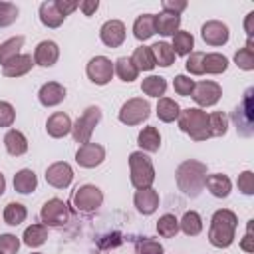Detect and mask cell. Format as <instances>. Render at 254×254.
Listing matches in <instances>:
<instances>
[{
  "label": "cell",
  "mask_w": 254,
  "mask_h": 254,
  "mask_svg": "<svg viewBox=\"0 0 254 254\" xmlns=\"http://www.w3.org/2000/svg\"><path fill=\"white\" fill-rule=\"evenodd\" d=\"M206 165L194 159H187L183 161L177 171H175V179H177V187L183 194L194 198L202 192L204 189V179H206Z\"/></svg>",
  "instance_id": "1"
},
{
  "label": "cell",
  "mask_w": 254,
  "mask_h": 254,
  "mask_svg": "<svg viewBox=\"0 0 254 254\" xmlns=\"http://www.w3.org/2000/svg\"><path fill=\"white\" fill-rule=\"evenodd\" d=\"M236 226H238V218L232 210L228 208H220L212 214L210 218V226H208V242L216 248H228L234 242L236 236Z\"/></svg>",
  "instance_id": "2"
},
{
  "label": "cell",
  "mask_w": 254,
  "mask_h": 254,
  "mask_svg": "<svg viewBox=\"0 0 254 254\" xmlns=\"http://www.w3.org/2000/svg\"><path fill=\"white\" fill-rule=\"evenodd\" d=\"M179 129L183 133H187L192 141H206L210 139V123H208V113L202 111L200 107H187L181 109L179 117H177Z\"/></svg>",
  "instance_id": "3"
},
{
  "label": "cell",
  "mask_w": 254,
  "mask_h": 254,
  "mask_svg": "<svg viewBox=\"0 0 254 254\" xmlns=\"http://www.w3.org/2000/svg\"><path fill=\"white\" fill-rule=\"evenodd\" d=\"M129 173H131V185L139 189H149L155 183V167L147 153L133 151L129 155Z\"/></svg>",
  "instance_id": "4"
},
{
  "label": "cell",
  "mask_w": 254,
  "mask_h": 254,
  "mask_svg": "<svg viewBox=\"0 0 254 254\" xmlns=\"http://www.w3.org/2000/svg\"><path fill=\"white\" fill-rule=\"evenodd\" d=\"M254 87H248L242 95V101L232 111V121L240 137H252L254 135Z\"/></svg>",
  "instance_id": "5"
},
{
  "label": "cell",
  "mask_w": 254,
  "mask_h": 254,
  "mask_svg": "<svg viewBox=\"0 0 254 254\" xmlns=\"http://www.w3.org/2000/svg\"><path fill=\"white\" fill-rule=\"evenodd\" d=\"M101 121V109L97 105H89L79 117L77 121L71 125V135H73V141L79 143V145H85L89 143L91 135H93V129L95 125Z\"/></svg>",
  "instance_id": "6"
},
{
  "label": "cell",
  "mask_w": 254,
  "mask_h": 254,
  "mask_svg": "<svg viewBox=\"0 0 254 254\" xmlns=\"http://www.w3.org/2000/svg\"><path fill=\"white\" fill-rule=\"evenodd\" d=\"M151 115V103L143 97H131L127 99L121 109H119V121L123 125H141L143 121H147Z\"/></svg>",
  "instance_id": "7"
},
{
  "label": "cell",
  "mask_w": 254,
  "mask_h": 254,
  "mask_svg": "<svg viewBox=\"0 0 254 254\" xmlns=\"http://www.w3.org/2000/svg\"><path fill=\"white\" fill-rule=\"evenodd\" d=\"M101 204H103V192H101L99 187H95V185H81V187L75 189V192H73V206L77 208V212L91 214Z\"/></svg>",
  "instance_id": "8"
},
{
  "label": "cell",
  "mask_w": 254,
  "mask_h": 254,
  "mask_svg": "<svg viewBox=\"0 0 254 254\" xmlns=\"http://www.w3.org/2000/svg\"><path fill=\"white\" fill-rule=\"evenodd\" d=\"M40 218H42V224L46 226H64L69 222L71 212L67 202H64L62 198H50L44 202L40 210Z\"/></svg>",
  "instance_id": "9"
},
{
  "label": "cell",
  "mask_w": 254,
  "mask_h": 254,
  "mask_svg": "<svg viewBox=\"0 0 254 254\" xmlns=\"http://www.w3.org/2000/svg\"><path fill=\"white\" fill-rule=\"evenodd\" d=\"M85 73L89 77L91 83L95 85H107L113 77V62L105 56H95L87 62Z\"/></svg>",
  "instance_id": "10"
},
{
  "label": "cell",
  "mask_w": 254,
  "mask_h": 254,
  "mask_svg": "<svg viewBox=\"0 0 254 254\" xmlns=\"http://www.w3.org/2000/svg\"><path fill=\"white\" fill-rule=\"evenodd\" d=\"M196 105L202 109V107H212L218 103V99L222 97V87L216 83V81H210V79H204V81H198L194 83V89H192V95H190Z\"/></svg>",
  "instance_id": "11"
},
{
  "label": "cell",
  "mask_w": 254,
  "mask_h": 254,
  "mask_svg": "<svg viewBox=\"0 0 254 254\" xmlns=\"http://www.w3.org/2000/svg\"><path fill=\"white\" fill-rule=\"evenodd\" d=\"M73 181V169L65 161L52 163L46 169V183L52 185L54 189H67Z\"/></svg>",
  "instance_id": "12"
},
{
  "label": "cell",
  "mask_w": 254,
  "mask_h": 254,
  "mask_svg": "<svg viewBox=\"0 0 254 254\" xmlns=\"http://www.w3.org/2000/svg\"><path fill=\"white\" fill-rule=\"evenodd\" d=\"M75 161L83 169H95L105 161V149L101 145H97V143L79 145V149L75 153Z\"/></svg>",
  "instance_id": "13"
},
{
  "label": "cell",
  "mask_w": 254,
  "mask_h": 254,
  "mask_svg": "<svg viewBox=\"0 0 254 254\" xmlns=\"http://www.w3.org/2000/svg\"><path fill=\"white\" fill-rule=\"evenodd\" d=\"M200 36L208 46H224L230 38V30L220 20H208L200 28Z\"/></svg>",
  "instance_id": "14"
},
{
  "label": "cell",
  "mask_w": 254,
  "mask_h": 254,
  "mask_svg": "<svg viewBox=\"0 0 254 254\" xmlns=\"http://www.w3.org/2000/svg\"><path fill=\"white\" fill-rule=\"evenodd\" d=\"M99 38L107 48H119L125 42V24L121 20H107L99 28Z\"/></svg>",
  "instance_id": "15"
},
{
  "label": "cell",
  "mask_w": 254,
  "mask_h": 254,
  "mask_svg": "<svg viewBox=\"0 0 254 254\" xmlns=\"http://www.w3.org/2000/svg\"><path fill=\"white\" fill-rule=\"evenodd\" d=\"M60 58V48L54 40H42L34 50V64L40 67H52Z\"/></svg>",
  "instance_id": "16"
},
{
  "label": "cell",
  "mask_w": 254,
  "mask_h": 254,
  "mask_svg": "<svg viewBox=\"0 0 254 254\" xmlns=\"http://www.w3.org/2000/svg\"><path fill=\"white\" fill-rule=\"evenodd\" d=\"M71 119H69V115L67 113H64V111H56V113H52L50 117H48V121H46V133L52 137V139H62V137H65L67 133H71Z\"/></svg>",
  "instance_id": "17"
},
{
  "label": "cell",
  "mask_w": 254,
  "mask_h": 254,
  "mask_svg": "<svg viewBox=\"0 0 254 254\" xmlns=\"http://www.w3.org/2000/svg\"><path fill=\"white\" fill-rule=\"evenodd\" d=\"M65 87L62 85V83H58V81H48V83H44L42 87H40V91H38V99H40V103L44 105V107H56V105H60L64 99H65Z\"/></svg>",
  "instance_id": "18"
},
{
  "label": "cell",
  "mask_w": 254,
  "mask_h": 254,
  "mask_svg": "<svg viewBox=\"0 0 254 254\" xmlns=\"http://www.w3.org/2000/svg\"><path fill=\"white\" fill-rule=\"evenodd\" d=\"M133 202H135V206H137V210H139L141 214L149 216V214H153V212L159 208V192H157L153 187H149V189H139V190L135 192V196H133Z\"/></svg>",
  "instance_id": "19"
},
{
  "label": "cell",
  "mask_w": 254,
  "mask_h": 254,
  "mask_svg": "<svg viewBox=\"0 0 254 254\" xmlns=\"http://www.w3.org/2000/svg\"><path fill=\"white\" fill-rule=\"evenodd\" d=\"M34 65H36V64H34V58H32L30 54H20V56H16L14 60H10V62L2 67V73H4L6 77H22V75H26Z\"/></svg>",
  "instance_id": "20"
},
{
  "label": "cell",
  "mask_w": 254,
  "mask_h": 254,
  "mask_svg": "<svg viewBox=\"0 0 254 254\" xmlns=\"http://www.w3.org/2000/svg\"><path fill=\"white\" fill-rule=\"evenodd\" d=\"M204 187L208 189V192L216 198H226L232 190V183L226 175L222 173H212V175H206L204 179Z\"/></svg>",
  "instance_id": "21"
},
{
  "label": "cell",
  "mask_w": 254,
  "mask_h": 254,
  "mask_svg": "<svg viewBox=\"0 0 254 254\" xmlns=\"http://www.w3.org/2000/svg\"><path fill=\"white\" fill-rule=\"evenodd\" d=\"M4 147L6 151L12 155V157H22L26 151H28V139L22 131L18 129H10L6 135H4Z\"/></svg>",
  "instance_id": "22"
},
{
  "label": "cell",
  "mask_w": 254,
  "mask_h": 254,
  "mask_svg": "<svg viewBox=\"0 0 254 254\" xmlns=\"http://www.w3.org/2000/svg\"><path fill=\"white\" fill-rule=\"evenodd\" d=\"M14 189L20 194H32L38 189V177L32 169H20L14 175Z\"/></svg>",
  "instance_id": "23"
},
{
  "label": "cell",
  "mask_w": 254,
  "mask_h": 254,
  "mask_svg": "<svg viewBox=\"0 0 254 254\" xmlns=\"http://www.w3.org/2000/svg\"><path fill=\"white\" fill-rule=\"evenodd\" d=\"M137 143H139V147L145 153H157L159 147H161V133H159V129L153 127V125L143 127L139 137H137Z\"/></svg>",
  "instance_id": "24"
},
{
  "label": "cell",
  "mask_w": 254,
  "mask_h": 254,
  "mask_svg": "<svg viewBox=\"0 0 254 254\" xmlns=\"http://www.w3.org/2000/svg\"><path fill=\"white\" fill-rule=\"evenodd\" d=\"M64 20L65 18L56 8V2L54 0H48V2H42L40 4V22L46 28H60L64 24Z\"/></svg>",
  "instance_id": "25"
},
{
  "label": "cell",
  "mask_w": 254,
  "mask_h": 254,
  "mask_svg": "<svg viewBox=\"0 0 254 254\" xmlns=\"http://www.w3.org/2000/svg\"><path fill=\"white\" fill-rule=\"evenodd\" d=\"M113 73H115L121 81H125V83H131V81H135V79L139 77L137 65L131 62V58H125V56H121V58H117V60L113 62Z\"/></svg>",
  "instance_id": "26"
},
{
  "label": "cell",
  "mask_w": 254,
  "mask_h": 254,
  "mask_svg": "<svg viewBox=\"0 0 254 254\" xmlns=\"http://www.w3.org/2000/svg\"><path fill=\"white\" fill-rule=\"evenodd\" d=\"M179 26H181V16L167 14V12H161L159 16H155V34L159 32L161 36H175L179 32Z\"/></svg>",
  "instance_id": "27"
},
{
  "label": "cell",
  "mask_w": 254,
  "mask_h": 254,
  "mask_svg": "<svg viewBox=\"0 0 254 254\" xmlns=\"http://www.w3.org/2000/svg\"><path fill=\"white\" fill-rule=\"evenodd\" d=\"M133 36L139 42H145L155 36V14H141L133 24Z\"/></svg>",
  "instance_id": "28"
},
{
  "label": "cell",
  "mask_w": 254,
  "mask_h": 254,
  "mask_svg": "<svg viewBox=\"0 0 254 254\" xmlns=\"http://www.w3.org/2000/svg\"><path fill=\"white\" fill-rule=\"evenodd\" d=\"M179 230H183L187 236H198L202 232V218L196 210H187L183 218L179 220Z\"/></svg>",
  "instance_id": "29"
},
{
  "label": "cell",
  "mask_w": 254,
  "mask_h": 254,
  "mask_svg": "<svg viewBox=\"0 0 254 254\" xmlns=\"http://www.w3.org/2000/svg\"><path fill=\"white\" fill-rule=\"evenodd\" d=\"M202 65H204V73L218 75V73H224L228 69V58L218 54V52H210V54H204Z\"/></svg>",
  "instance_id": "30"
},
{
  "label": "cell",
  "mask_w": 254,
  "mask_h": 254,
  "mask_svg": "<svg viewBox=\"0 0 254 254\" xmlns=\"http://www.w3.org/2000/svg\"><path fill=\"white\" fill-rule=\"evenodd\" d=\"M179 113H181V107H179V103L175 99H171V97H159V101H157V117L163 123L175 121L179 117Z\"/></svg>",
  "instance_id": "31"
},
{
  "label": "cell",
  "mask_w": 254,
  "mask_h": 254,
  "mask_svg": "<svg viewBox=\"0 0 254 254\" xmlns=\"http://www.w3.org/2000/svg\"><path fill=\"white\" fill-rule=\"evenodd\" d=\"M24 46V36H14L6 42L0 44V65L4 67L10 60H14L16 56H20V50Z\"/></svg>",
  "instance_id": "32"
},
{
  "label": "cell",
  "mask_w": 254,
  "mask_h": 254,
  "mask_svg": "<svg viewBox=\"0 0 254 254\" xmlns=\"http://www.w3.org/2000/svg\"><path fill=\"white\" fill-rule=\"evenodd\" d=\"M171 48H173L175 56H189V54H192V48H194V38H192V34H190V32H185V30H179V32L173 36Z\"/></svg>",
  "instance_id": "33"
},
{
  "label": "cell",
  "mask_w": 254,
  "mask_h": 254,
  "mask_svg": "<svg viewBox=\"0 0 254 254\" xmlns=\"http://www.w3.org/2000/svg\"><path fill=\"white\" fill-rule=\"evenodd\" d=\"M151 52H153V58H155V64L161 65V67H171L175 64V52L171 48V44L167 42H157L151 46Z\"/></svg>",
  "instance_id": "34"
},
{
  "label": "cell",
  "mask_w": 254,
  "mask_h": 254,
  "mask_svg": "<svg viewBox=\"0 0 254 254\" xmlns=\"http://www.w3.org/2000/svg\"><path fill=\"white\" fill-rule=\"evenodd\" d=\"M131 62L137 65L139 71H151L155 69V58H153V52H151V46H139L135 48L133 56H131Z\"/></svg>",
  "instance_id": "35"
},
{
  "label": "cell",
  "mask_w": 254,
  "mask_h": 254,
  "mask_svg": "<svg viewBox=\"0 0 254 254\" xmlns=\"http://www.w3.org/2000/svg\"><path fill=\"white\" fill-rule=\"evenodd\" d=\"M24 244L30 246V248H38L46 242L48 238V226L46 224H30L26 230H24Z\"/></svg>",
  "instance_id": "36"
},
{
  "label": "cell",
  "mask_w": 254,
  "mask_h": 254,
  "mask_svg": "<svg viewBox=\"0 0 254 254\" xmlns=\"http://www.w3.org/2000/svg\"><path fill=\"white\" fill-rule=\"evenodd\" d=\"M141 91H143L145 95H149V97H157V99H159V97H163L165 91H167V79L161 77V75H149V77L143 79Z\"/></svg>",
  "instance_id": "37"
},
{
  "label": "cell",
  "mask_w": 254,
  "mask_h": 254,
  "mask_svg": "<svg viewBox=\"0 0 254 254\" xmlns=\"http://www.w3.org/2000/svg\"><path fill=\"white\" fill-rule=\"evenodd\" d=\"M2 216H4V222H6V224L18 226V224H22V222L26 220L28 208H26L24 204H20V202H8L6 208H4V212H2Z\"/></svg>",
  "instance_id": "38"
},
{
  "label": "cell",
  "mask_w": 254,
  "mask_h": 254,
  "mask_svg": "<svg viewBox=\"0 0 254 254\" xmlns=\"http://www.w3.org/2000/svg\"><path fill=\"white\" fill-rule=\"evenodd\" d=\"M234 64L244 69V71H252L254 69V48H252V38L246 40V46L240 48L234 54Z\"/></svg>",
  "instance_id": "39"
},
{
  "label": "cell",
  "mask_w": 254,
  "mask_h": 254,
  "mask_svg": "<svg viewBox=\"0 0 254 254\" xmlns=\"http://www.w3.org/2000/svg\"><path fill=\"white\" fill-rule=\"evenodd\" d=\"M157 232L163 238L177 236V232H179V220H177V216L175 214H169V212L163 214V216H159V220H157Z\"/></svg>",
  "instance_id": "40"
},
{
  "label": "cell",
  "mask_w": 254,
  "mask_h": 254,
  "mask_svg": "<svg viewBox=\"0 0 254 254\" xmlns=\"http://www.w3.org/2000/svg\"><path fill=\"white\" fill-rule=\"evenodd\" d=\"M208 123H210V135L212 137H224L228 131V115L222 111H212L208 113Z\"/></svg>",
  "instance_id": "41"
},
{
  "label": "cell",
  "mask_w": 254,
  "mask_h": 254,
  "mask_svg": "<svg viewBox=\"0 0 254 254\" xmlns=\"http://www.w3.org/2000/svg\"><path fill=\"white\" fill-rule=\"evenodd\" d=\"M135 250H137V254H165L163 244L159 240H153L147 236H143L135 242Z\"/></svg>",
  "instance_id": "42"
},
{
  "label": "cell",
  "mask_w": 254,
  "mask_h": 254,
  "mask_svg": "<svg viewBox=\"0 0 254 254\" xmlns=\"http://www.w3.org/2000/svg\"><path fill=\"white\" fill-rule=\"evenodd\" d=\"M18 6L12 2H0V28H8L18 20Z\"/></svg>",
  "instance_id": "43"
},
{
  "label": "cell",
  "mask_w": 254,
  "mask_h": 254,
  "mask_svg": "<svg viewBox=\"0 0 254 254\" xmlns=\"http://www.w3.org/2000/svg\"><path fill=\"white\" fill-rule=\"evenodd\" d=\"M202 60H204V54L202 52H192L187 56V71L190 75H204V65H202Z\"/></svg>",
  "instance_id": "44"
},
{
  "label": "cell",
  "mask_w": 254,
  "mask_h": 254,
  "mask_svg": "<svg viewBox=\"0 0 254 254\" xmlns=\"http://www.w3.org/2000/svg\"><path fill=\"white\" fill-rule=\"evenodd\" d=\"M173 87H175V91L179 93V95H183V97H189V95H192V89H194V79H190V77H187V75H175V79H173Z\"/></svg>",
  "instance_id": "45"
},
{
  "label": "cell",
  "mask_w": 254,
  "mask_h": 254,
  "mask_svg": "<svg viewBox=\"0 0 254 254\" xmlns=\"http://www.w3.org/2000/svg\"><path fill=\"white\" fill-rule=\"evenodd\" d=\"M20 250V238L16 234H0V254H16Z\"/></svg>",
  "instance_id": "46"
},
{
  "label": "cell",
  "mask_w": 254,
  "mask_h": 254,
  "mask_svg": "<svg viewBox=\"0 0 254 254\" xmlns=\"http://www.w3.org/2000/svg\"><path fill=\"white\" fill-rule=\"evenodd\" d=\"M236 187L242 194L246 196H252L254 194V173L252 171H242L238 175V181H236Z\"/></svg>",
  "instance_id": "47"
},
{
  "label": "cell",
  "mask_w": 254,
  "mask_h": 254,
  "mask_svg": "<svg viewBox=\"0 0 254 254\" xmlns=\"http://www.w3.org/2000/svg\"><path fill=\"white\" fill-rule=\"evenodd\" d=\"M16 121V109L8 101H0V127H12Z\"/></svg>",
  "instance_id": "48"
},
{
  "label": "cell",
  "mask_w": 254,
  "mask_h": 254,
  "mask_svg": "<svg viewBox=\"0 0 254 254\" xmlns=\"http://www.w3.org/2000/svg\"><path fill=\"white\" fill-rule=\"evenodd\" d=\"M161 6H163V12L175 14V16H181V12L187 10V2L185 0H163Z\"/></svg>",
  "instance_id": "49"
},
{
  "label": "cell",
  "mask_w": 254,
  "mask_h": 254,
  "mask_svg": "<svg viewBox=\"0 0 254 254\" xmlns=\"http://www.w3.org/2000/svg\"><path fill=\"white\" fill-rule=\"evenodd\" d=\"M54 2H56V8L60 10V14L64 18H67L71 12H75L79 8V2H75V0H54Z\"/></svg>",
  "instance_id": "50"
},
{
  "label": "cell",
  "mask_w": 254,
  "mask_h": 254,
  "mask_svg": "<svg viewBox=\"0 0 254 254\" xmlns=\"http://www.w3.org/2000/svg\"><path fill=\"white\" fill-rule=\"evenodd\" d=\"M252 222L254 220H248V224H246V234L242 236V240H240V248L244 250V252H254V238H252Z\"/></svg>",
  "instance_id": "51"
},
{
  "label": "cell",
  "mask_w": 254,
  "mask_h": 254,
  "mask_svg": "<svg viewBox=\"0 0 254 254\" xmlns=\"http://www.w3.org/2000/svg\"><path fill=\"white\" fill-rule=\"evenodd\" d=\"M99 8V0H83L79 2V10L83 12V16H93Z\"/></svg>",
  "instance_id": "52"
},
{
  "label": "cell",
  "mask_w": 254,
  "mask_h": 254,
  "mask_svg": "<svg viewBox=\"0 0 254 254\" xmlns=\"http://www.w3.org/2000/svg\"><path fill=\"white\" fill-rule=\"evenodd\" d=\"M244 32H246L248 38H252V34H254V12H250L246 16V20H244Z\"/></svg>",
  "instance_id": "53"
},
{
  "label": "cell",
  "mask_w": 254,
  "mask_h": 254,
  "mask_svg": "<svg viewBox=\"0 0 254 254\" xmlns=\"http://www.w3.org/2000/svg\"><path fill=\"white\" fill-rule=\"evenodd\" d=\"M6 192V179H4V175L0 173V196Z\"/></svg>",
  "instance_id": "54"
},
{
  "label": "cell",
  "mask_w": 254,
  "mask_h": 254,
  "mask_svg": "<svg viewBox=\"0 0 254 254\" xmlns=\"http://www.w3.org/2000/svg\"><path fill=\"white\" fill-rule=\"evenodd\" d=\"M32 254H42V252H32Z\"/></svg>",
  "instance_id": "55"
}]
</instances>
